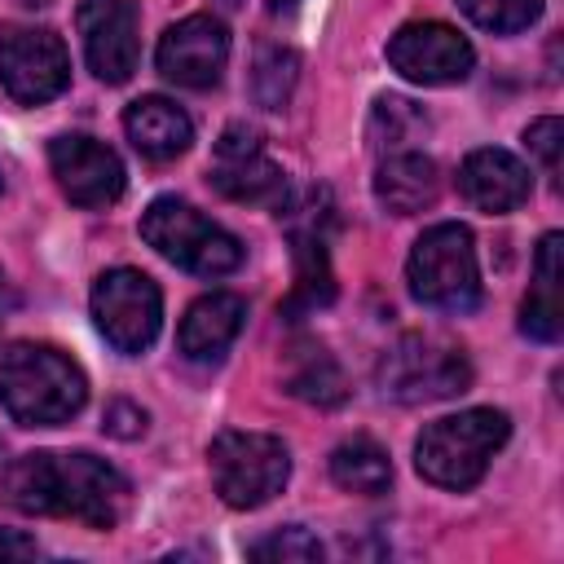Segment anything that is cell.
I'll return each instance as SVG.
<instances>
[{"label":"cell","mask_w":564,"mask_h":564,"mask_svg":"<svg viewBox=\"0 0 564 564\" xmlns=\"http://www.w3.org/2000/svg\"><path fill=\"white\" fill-rule=\"evenodd\" d=\"M441 194V172L423 150H397L383 154L379 172H375V198L392 212V216H414L423 207H432Z\"/></svg>","instance_id":"d6986e66"},{"label":"cell","mask_w":564,"mask_h":564,"mask_svg":"<svg viewBox=\"0 0 564 564\" xmlns=\"http://www.w3.org/2000/svg\"><path fill=\"white\" fill-rule=\"evenodd\" d=\"M560 251H564V238L560 234H546L538 242V256H533V282H529V295L520 304V330L529 339H542V344H555L560 330H564V304H560Z\"/></svg>","instance_id":"ffe728a7"},{"label":"cell","mask_w":564,"mask_h":564,"mask_svg":"<svg viewBox=\"0 0 564 564\" xmlns=\"http://www.w3.org/2000/svg\"><path fill=\"white\" fill-rule=\"evenodd\" d=\"M212 485L225 507L251 511L282 494L291 476V454L269 432H220L207 449Z\"/></svg>","instance_id":"52a82bcc"},{"label":"cell","mask_w":564,"mask_h":564,"mask_svg":"<svg viewBox=\"0 0 564 564\" xmlns=\"http://www.w3.org/2000/svg\"><path fill=\"white\" fill-rule=\"evenodd\" d=\"M247 555H251V560H282V564H308V560H322V542H317L308 529L286 524V529H278V533L251 542Z\"/></svg>","instance_id":"484cf974"},{"label":"cell","mask_w":564,"mask_h":564,"mask_svg":"<svg viewBox=\"0 0 564 564\" xmlns=\"http://www.w3.org/2000/svg\"><path fill=\"white\" fill-rule=\"evenodd\" d=\"M48 167L62 185V194L75 207H110L123 194V163L110 145L84 137V132H66L48 141Z\"/></svg>","instance_id":"5bb4252c"},{"label":"cell","mask_w":564,"mask_h":564,"mask_svg":"<svg viewBox=\"0 0 564 564\" xmlns=\"http://www.w3.org/2000/svg\"><path fill=\"white\" fill-rule=\"evenodd\" d=\"M330 203L326 194H308V203L300 207V216L291 220V251H295V291L286 300V317L322 308L335 300V278H330Z\"/></svg>","instance_id":"9a60e30c"},{"label":"cell","mask_w":564,"mask_h":564,"mask_svg":"<svg viewBox=\"0 0 564 564\" xmlns=\"http://www.w3.org/2000/svg\"><path fill=\"white\" fill-rule=\"evenodd\" d=\"M410 295L436 313H471L480 304V264L471 229L458 220H441L419 234L405 260Z\"/></svg>","instance_id":"277c9868"},{"label":"cell","mask_w":564,"mask_h":564,"mask_svg":"<svg viewBox=\"0 0 564 564\" xmlns=\"http://www.w3.org/2000/svg\"><path fill=\"white\" fill-rule=\"evenodd\" d=\"M93 322L119 352H145L163 326V295L141 269H106L93 282Z\"/></svg>","instance_id":"ba28073f"},{"label":"cell","mask_w":564,"mask_h":564,"mask_svg":"<svg viewBox=\"0 0 564 564\" xmlns=\"http://www.w3.org/2000/svg\"><path fill=\"white\" fill-rule=\"evenodd\" d=\"M229 62V31L212 13H189L172 22L154 48V66L163 79L181 88H216Z\"/></svg>","instance_id":"7c38bea8"},{"label":"cell","mask_w":564,"mask_h":564,"mask_svg":"<svg viewBox=\"0 0 564 564\" xmlns=\"http://www.w3.org/2000/svg\"><path fill=\"white\" fill-rule=\"evenodd\" d=\"M379 392L401 401V405H423V401H449L471 388V361L458 344L441 335H401L383 357H379Z\"/></svg>","instance_id":"8992f818"},{"label":"cell","mask_w":564,"mask_h":564,"mask_svg":"<svg viewBox=\"0 0 564 564\" xmlns=\"http://www.w3.org/2000/svg\"><path fill=\"white\" fill-rule=\"evenodd\" d=\"M282 383H286L291 397H300L308 405H339L348 397V379H344L339 361L317 339H295L286 348Z\"/></svg>","instance_id":"44dd1931"},{"label":"cell","mask_w":564,"mask_h":564,"mask_svg":"<svg viewBox=\"0 0 564 564\" xmlns=\"http://www.w3.org/2000/svg\"><path fill=\"white\" fill-rule=\"evenodd\" d=\"M471 62H476L471 44L445 22H405L388 40V66L410 84H427V88L458 84L471 75Z\"/></svg>","instance_id":"4fadbf2b"},{"label":"cell","mask_w":564,"mask_h":564,"mask_svg":"<svg viewBox=\"0 0 564 564\" xmlns=\"http://www.w3.org/2000/svg\"><path fill=\"white\" fill-rule=\"evenodd\" d=\"M507 436H511V419L502 410H494V405L458 410L419 432L414 467L423 480H432L441 489H471L485 476L489 458L507 445Z\"/></svg>","instance_id":"3957f363"},{"label":"cell","mask_w":564,"mask_h":564,"mask_svg":"<svg viewBox=\"0 0 564 564\" xmlns=\"http://www.w3.org/2000/svg\"><path fill=\"white\" fill-rule=\"evenodd\" d=\"M123 132H128L132 150L150 163H167V159L185 154L189 141H194L189 115L167 97H137L123 110Z\"/></svg>","instance_id":"ac0fdd59"},{"label":"cell","mask_w":564,"mask_h":564,"mask_svg":"<svg viewBox=\"0 0 564 564\" xmlns=\"http://www.w3.org/2000/svg\"><path fill=\"white\" fill-rule=\"evenodd\" d=\"M84 57L97 79L123 84L137 70L141 57V13L137 0H79L75 9Z\"/></svg>","instance_id":"8fae6325"},{"label":"cell","mask_w":564,"mask_h":564,"mask_svg":"<svg viewBox=\"0 0 564 564\" xmlns=\"http://www.w3.org/2000/svg\"><path fill=\"white\" fill-rule=\"evenodd\" d=\"M70 84V53L44 26H13L0 35V88L18 106H44Z\"/></svg>","instance_id":"9c48e42d"},{"label":"cell","mask_w":564,"mask_h":564,"mask_svg":"<svg viewBox=\"0 0 564 564\" xmlns=\"http://www.w3.org/2000/svg\"><path fill=\"white\" fill-rule=\"evenodd\" d=\"M0 300H4V278H0Z\"/></svg>","instance_id":"d6a6232c"},{"label":"cell","mask_w":564,"mask_h":564,"mask_svg":"<svg viewBox=\"0 0 564 564\" xmlns=\"http://www.w3.org/2000/svg\"><path fill=\"white\" fill-rule=\"evenodd\" d=\"M458 9L494 35H516L542 18V0H458Z\"/></svg>","instance_id":"d4e9b609"},{"label":"cell","mask_w":564,"mask_h":564,"mask_svg":"<svg viewBox=\"0 0 564 564\" xmlns=\"http://www.w3.org/2000/svg\"><path fill=\"white\" fill-rule=\"evenodd\" d=\"M247 322V304L242 295L234 291H212V295H198L185 317H181V330H176V348L185 361H220L229 352V344L238 339Z\"/></svg>","instance_id":"e0dca14e"},{"label":"cell","mask_w":564,"mask_h":564,"mask_svg":"<svg viewBox=\"0 0 564 564\" xmlns=\"http://www.w3.org/2000/svg\"><path fill=\"white\" fill-rule=\"evenodd\" d=\"M0 498L26 516L79 520L88 529H115L128 511V480L97 454L35 449L4 467Z\"/></svg>","instance_id":"6da1fadb"},{"label":"cell","mask_w":564,"mask_h":564,"mask_svg":"<svg viewBox=\"0 0 564 564\" xmlns=\"http://www.w3.org/2000/svg\"><path fill=\"white\" fill-rule=\"evenodd\" d=\"M533 189V176L529 167L511 154V150H498V145H485V150H471L458 167V194L476 207V212H489V216H502V212H516Z\"/></svg>","instance_id":"2e32d148"},{"label":"cell","mask_w":564,"mask_h":564,"mask_svg":"<svg viewBox=\"0 0 564 564\" xmlns=\"http://www.w3.org/2000/svg\"><path fill=\"white\" fill-rule=\"evenodd\" d=\"M18 4H26V9H40V4H48V0H18Z\"/></svg>","instance_id":"4dcf8cb0"},{"label":"cell","mask_w":564,"mask_h":564,"mask_svg":"<svg viewBox=\"0 0 564 564\" xmlns=\"http://www.w3.org/2000/svg\"><path fill=\"white\" fill-rule=\"evenodd\" d=\"M427 132V115L410 101V97H379L366 123V141L375 154H397V150H414V141Z\"/></svg>","instance_id":"603a6c76"},{"label":"cell","mask_w":564,"mask_h":564,"mask_svg":"<svg viewBox=\"0 0 564 564\" xmlns=\"http://www.w3.org/2000/svg\"><path fill=\"white\" fill-rule=\"evenodd\" d=\"M300 0H269V13H286V9H295Z\"/></svg>","instance_id":"f546056e"},{"label":"cell","mask_w":564,"mask_h":564,"mask_svg":"<svg viewBox=\"0 0 564 564\" xmlns=\"http://www.w3.org/2000/svg\"><path fill=\"white\" fill-rule=\"evenodd\" d=\"M141 238L172 264L198 273V278H225L242 264V242L220 229L216 220H207L198 207H189L185 198H154L141 212Z\"/></svg>","instance_id":"5b68a950"},{"label":"cell","mask_w":564,"mask_h":564,"mask_svg":"<svg viewBox=\"0 0 564 564\" xmlns=\"http://www.w3.org/2000/svg\"><path fill=\"white\" fill-rule=\"evenodd\" d=\"M300 79V57L291 48H278V44H264L256 53V66H251V93L264 110H282L291 101V88Z\"/></svg>","instance_id":"cb8c5ba5"},{"label":"cell","mask_w":564,"mask_h":564,"mask_svg":"<svg viewBox=\"0 0 564 564\" xmlns=\"http://www.w3.org/2000/svg\"><path fill=\"white\" fill-rule=\"evenodd\" d=\"M31 560V555H40V546H35V538H26V533H13V529H0V560Z\"/></svg>","instance_id":"f1b7e54d"},{"label":"cell","mask_w":564,"mask_h":564,"mask_svg":"<svg viewBox=\"0 0 564 564\" xmlns=\"http://www.w3.org/2000/svg\"><path fill=\"white\" fill-rule=\"evenodd\" d=\"M330 480H335L339 489H348V494L375 498V494H383V489L392 485V458H388V449H383L379 441H370V436H348V441H339L335 454H330Z\"/></svg>","instance_id":"7402d4cb"},{"label":"cell","mask_w":564,"mask_h":564,"mask_svg":"<svg viewBox=\"0 0 564 564\" xmlns=\"http://www.w3.org/2000/svg\"><path fill=\"white\" fill-rule=\"evenodd\" d=\"M101 427H106L110 436H119V441H137V436L145 432V410L132 405V401H110Z\"/></svg>","instance_id":"83f0119b"},{"label":"cell","mask_w":564,"mask_h":564,"mask_svg":"<svg viewBox=\"0 0 564 564\" xmlns=\"http://www.w3.org/2000/svg\"><path fill=\"white\" fill-rule=\"evenodd\" d=\"M524 145L538 154V163L546 167V176H560V150H564V123L555 115L546 119H533L524 128Z\"/></svg>","instance_id":"4316f807"},{"label":"cell","mask_w":564,"mask_h":564,"mask_svg":"<svg viewBox=\"0 0 564 564\" xmlns=\"http://www.w3.org/2000/svg\"><path fill=\"white\" fill-rule=\"evenodd\" d=\"M207 172H212V185L234 203H251V207H282L286 203V176L269 159L260 132L247 123H229L220 132Z\"/></svg>","instance_id":"30bf717a"},{"label":"cell","mask_w":564,"mask_h":564,"mask_svg":"<svg viewBox=\"0 0 564 564\" xmlns=\"http://www.w3.org/2000/svg\"><path fill=\"white\" fill-rule=\"evenodd\" d=\"M88 401L84 370L53 344H9L0 352V405L22 427H57Z\"/></svg>","instance_id":"7a4b0ae2"},{"label":"cell","mask_w":564,"mask_h":564,"mask_svg":"<svg viewBox=\"0 0 564 564\" xmlns=\"http://www.w3.org/2000/svg\"><path fill=\"white\" fill-rule=\"evenodd\" d=\"M216 4H220V9H238L242 0H216Z\"/></svg>","instance_id":"1f68e13d"}]
</instances>
